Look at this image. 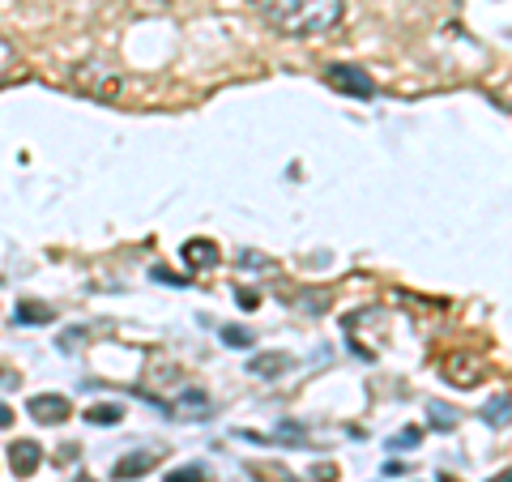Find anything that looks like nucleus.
I'll use <instances>...</instances> for the list:
<instances>
[{"mask_svg": "<svg viewBox=\"0 0 512 482\" xmlns=\"http://www.w3.org/2000/svg\"><path fill=\"white\" fill-rule=\"evenodd\" d=\"M342 5L346 0H252V9L261 18L282 30V35L308 39V35H325L342 22Z\"/></svg>", "mask_w": 512, "mask_h": 482, "instance_id": "f257e3e1", "label": "nucleus"}, {"mask_svg": "<svg viewBox=\"0 0 512 482\" xmlns=\"http://www.w3.org/2000/svg\"><path fill=\"white\" fill-rule=\"evenodd\" d=\"M325 82L342 94H355V99H372L376 94V82L367 77L363 69H350V64H329L325 69Z\"/></svg>", "mask_w": 512, "mask_h": 482, "instance_id": "f03ea898", "label": "nucleus"}, {"mask_svg": "<svg viewBox=\"0 0 512 482\" xmlns=\"http://www.w3.org/2000/svg\"><path fill=\"white\" fill-rule=\"evenodd\" d=\"M77 86L90 90V94H99V99H111V94L124 86V77L116 69H107V64H99V60H90V64L77 69Z\"/></svg>", "mask_w": 512, "mask_h": 482, "instance_id": "7ed1b4c3", "label": "nucleus"}, {"mask_svg": "<svg viewBox=\"0 0 512 482\" xmlns=\"http://www.w3.org/2000/svg\"><path fill=\"white\" fill-rule=\"evenodd\" d=\"M30 419L35 423H43V427H56V423H64L73 414V406H69V397H60V393H39V397H30Z\"/></svg>", "mask_w": 512, "mask_h": 482, "instance_id": "20e7f679", "label": "nucleus"}, {"mask_svg": "<svg viewBox=\"0 0 512 482\" xmlns=\"http://www.w3.org/2000/svg\"><path fill=\"white\" fill-rule=\"evenodd\" d=\"M39 461H43V448L35 440H18V444H9V470L18 474V478H30L39 470Z\"/></svg>", "mask_w": 512, "mask_h": 482, "instance_id": "39448f33", "label": "nucleus"}, {"mask_svg": "<svg viewBox=\"0 0 512 482\" xmlns=\"http://www.w3.org/2000/svg\"><path fill=\"white\" fill-rule=\"evenodd\" d=\"M154 461H158V448H137V453H128L116 461V470H111V478L116 482H128V478H141L146 470H154Z\"/></svg>", "mask_w": 512, "mask_h": 482, "instance_id": "423d86ee", "label": "nucleus"}, {"mask_svg": "<svg viewBox=\"0 0 512 482\" xmlns=\"http://www.w3.org/2000/svg\"><path fill=\"white\" fill-rule=\"evenodd\" d=\"M248 372L256 380H278L282 372H291V355H282V350H269V355H256L248 363Z\"/></svg>", "mask_w": 512, "mask_h": 482, "instance_id": "0eeeda50", "label": "nucleus"}, {"mask_svg": "<svg viewBox=\"0 0 512 482\" xmlns=\"http://www.w3.org/2000/svg\"><path fill=\"white\" fill-rule=\"evenodd\" d=\"M167 410H175V419H210V397H205V393H197V389H192L188 397H180V401H175V406H167Z\"/></svg>", "mask_w": 512, "mask_h": 482, "instance_id": "6e6552de", "label": "nucleus"}, {"mask_svg": "<svg viewBox=\"0 0 512 482\" xmlns=\"http://www.w3.org/2000/svg\"><path fill=\"white\" fill-rule=\"evenodd\" d=\"M184 261H188L192 269L214 265V261H218V248L210 244V239H188V244H184Z\"/></svg>", "mask_w": 512, "mask_h": 482, "instance_id": "1a4fd4ad", "label": "nucleus"}, {"mask_svg": "<svg viewBox=\"0 0 512 482\" xmlns=\"http://www.w3.org/2000/svg\"><path fill=\"white\" fill-rule=\"evenodd\" d=\"M18 69H22V56H18V47H13L5 35H0V86H5L9 77L18 73Z\"/></svg>", "mask_w": 512, "mask_h": 482, "instance_id": "9d476101", "label": "nucleus"}, {"mask_svg": "<svg viewBox=\"0 0 512 482\" xmlns=\"http://www.w3.org/2000/svg\"><path fill=\"white\" fill-rule=\"evenodd\" d=\"M52 308H43V303H22L18 312H13V320H18V325H52Z\"/></svg>", "mask_w": 512, "mask_h": 482, "instance_id": "9b49d317", "label": "nucleus"}, {"mask_svg": "<svg viewBox=\"0 0 512 482\" xmlns=\"http://www.w3.org/2000/svg\"><path fill=\"white\" fill-rule=\"evenodd\" d=\"M86 419L99 423V427H111V423L124 419V410H120V406H107V401H103V406H90V410H86Z\"/></svg>", "mask_w": 512, "mask_h": 482, "instance_id": "f8f14e48", "label": "nucleus"}, {"mask_svg": "<svg viewBox=\"0 0 512 482\" xmlns=\"http://www.w3.org/2000/svg\"><path fill=\"white\" fill-rule=\"evenodd\" d=\"M222 342H227V346H252L256 333L244 329V325H222Z\"/></svg>", "mask_w": 512, "mask_h": 482, "instance_id": "ddd939ff", "label": "nucleus"}, {"mask_svg": "<svg viewBox=\"0 0 512 482\" xmlns=\"http://www.w3.org/2000/svg\"><path fill=\"white\" fill-rule=\"evenodd\" d=\"M167 482H210V474H205V465H180L167 474Z\"/></svg>", "mask_w": 512, "mask_h": 482, "instance_id": "4468645a", "label": "nucleus"}, {"mask_svg": "<svg viewBox=\"0 0 512 482\" xmlns=\"http://www.w3.org/2000/svg\"><path fill=\"white\" fill-rule=\"evenodd\" d=\"M508 406H512V401H508V393H500L495 401H487V423L504 427V423H508Z\"/></svg>", "mask_w": 512, "mask_h": 482, "instance_id": "2eb2a0df", "label": "nucleus"}, {"mask_svg": "<svg viewBox=\"0 0 512 482\" xmlns=\"http://www.w3.org/2000/svg\"><path fill=\"white\" fill-rule=\"evenodd\" d=\"M427 410H431V427H440V431L453 427V410H448L444 401H427Z\"/></svg>", "mask_w": 512, "mask_h": 482, "instance_id": "dca6fc26", "label": "nucleus"}, {"mask_svg": "<svg viewBox=\"0 0 512 482\" xmlns=\"http://www.w3.org/2000/svg\"><path fill=\"white\" fill-rule=\"evenodd\" d=\"M410 444H419V427H406L397 440H389V448H410Z\"/></svg>", "mask_w": 512, "mask_h": 482, "instance_id": "f3484780", "label": "nucleus"}, {"mask_svg": "<svg viewBox=\"0 0 512 482\" xmlns=\"http://www.w3.org/2000/svg\"><path fill=\"white\" fill-rule=\"evenodd\" d=\"M9 423H13V410L5 406V401H0V427H9Z\"/></svg>", "mask_w": 512, "mask_h": 482, "instance_id": "a211bd4d", "label": "nucleus"}, {"mask_svg": "<svg viewBox=\"0 0 512 482\" xmlns=\"http://www.w3.org/2000/svg\"><path fill=\"white\" fill-rule=\"evenodd\" d=\"M491 482H512V470H504V474H495Z\"/></svg>", "mask_w": 512, "mask_h": 482, "instance_id": "6ab92c4d", "label": "nucleus"}, {"mask_svg": "<svg viewBox=\"0 0 512 482\" xmlns=\"http://www.w3.org/2000/svg\"><path fill=\"white\" fill-rule=\"evenodd\" d=\"M82 482H90V478H82Z\"/></svg>", "mask_w": 512, "mask_h": 482, "instance_id": "aec40b11", "label": "nucleus"}]
</instances>
